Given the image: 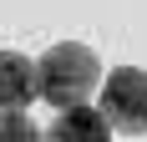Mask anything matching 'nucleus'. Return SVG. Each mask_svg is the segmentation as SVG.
Wrapping results in <instances>:
<instances>
[{
  "label": "nucleus",
  "instance_id": "1",
  "mask_svg": "<svg viewBox=\"0 0 147 142\" xmlns=\"http://www.w3.org/2000/svg\"><path fill=\"white\" fill-rule=\"evenodd\" d=\"M36 86H41V101H51L56 112H71V107H86V97L102 86V66L91 46L61 41L36 61Z\"/></svg>",
  "mask_w": 147,
  "mask_h": 142
},
{
  "label": "nucleus",
  "instance_id": "2",
  "mask_svg": "<svg viewBox=\"0 0 147 142\" xmlns=\"http://www.w3.org/2000/svg\"><path fill=\"white\" fill-rule=\"evenodd\" d=\"M102 117L112 122V132L127 137H147V71L122 66L102 81Z\"/></svg>",
  "mask_w": 147,
  "mask_h": 142
},
{
  "label": "nucleus",
  "instance_id": "3",
  "mask_svg": "<svg viewBox=\"0 0 147 142\" xmlns=\"http://www.w3.org/2000/svg\"><path fill=\"white\" fill-rule=\"evenodd\" d=\"M36 97V61H26L20 51H0V112H26Z\"/></svg>",
  "mask_w": 147,
  "mask_h": 142
},
{
  "label": "nucleus",
  "instance_id": "4",
  "mask_svg": "<svg viewBox=\"0 0 147 142\" xmlns=\"http://www.w3.org/2000/svg\"><path fill=\"white\" fill-rule=\"evenodd\" d=\"M46 142H112V122L91 107H71V112H56V122L46 127Z\"/></svg>",
  "mask_w": 147,
  "mask_h": 142
},
{
  "label": "nucleus",
  "instance_id": "5",
  "mask_svg": "<svg viewBox=\"0 0 147 142\" xmlns=\"http://www.w3.org/2000/svg\"><path fill=\"white\" fill-rule=\"evenodd\" d=\"M0 142H46V132L26 112H0Z\"/></svg>",
  "mask_w": 147,
  "mask_h": 142
}]
</instances>
